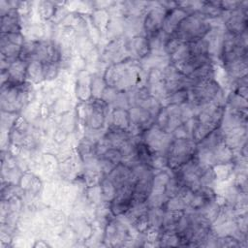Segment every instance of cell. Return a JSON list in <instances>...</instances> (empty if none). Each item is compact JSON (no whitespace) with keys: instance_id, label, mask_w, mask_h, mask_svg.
<instances>
[{"instance_id":"1","label":"cell","mask_w":248,"mask_h":248,"mask_svg":"<svg viewBox=\"0 0 248 248\" xmlns=\"http://www.w3.org/2000/svg\"><path fill=\"white\" fill-rule=\"evenodd\" d=\"M104 80L108 87L121 93H128L139 89L143 80L142 68L137 59L126 58L108 67Z\"/></svg>"},{"instance_id":"2","label":"cell","mask_w":248,"mask_h":248,"mask_svg":"<svg viewBox=\"0 0 248 248\" xmlns=\"http://www.w3.org/2000/svg\"><path fill=\"white\" fill-rule=\"evenodd\" d=\"M209 19L200 13L189 14L179 24L176 31L171 35L181 43H191L205 38L211 31Z\"/></svg>"},{"instance_id":"3","label":"cell","mask_w":248,"mask_h":248,"mask_svg":"<svg viewBox=\"0 0 248 248\" xmlns=\"http://www.w3.org/2000/svg\"><path fill=\"white\" fill-rule=\"evenodd\" d=\"M30 83L14 84L6 81L1 85V108L8 113L20 111L28 102Z\"/></svg>"},{"instance_id":"4","label":"cell","mask_w":248,"mask_h":248,"mask_svg":"<svg viewBox=\"0 0 248 248\" xmlns=\"http://www.w3.org/2000/svg\"><path fill=\"white\" fill-rule=\"evenodd\" d=\"M223 89L215 78L191 84L189 88V103L196 108L208 104L223 105Z\"/></svg>"},{"instance_id":"5","label":"cell","mask_w":248,"mask_h":248,"mask_svg":"<svg viewBox=\"0 0 248 248\" xmlns=\"http://www.w3.org/2000/svg\"><path fill=\"white\" fill-rule=\"evenodd\" d=\"M197 143L192 139H173L168 148L167 166L174 171L196 156Z\"/></svg>"},{"instance_id":"6","label":"cell","mask_w":248,"mask_h":248,"mask_svg":"<svg viewBox=\"0 0 248 248\" xmlns=\"http://www.w3.org/2000/svg\"><path fill=\"white\" fill-rule=\"evenodd\" d=\"M21 33H1V63L2 68L6 65V70L19 58L21 47L24 44Z\"/></svg>"},{"instance_id":"7","label":"cell","mask_w":248,"mask_h":248,"mask_svg":"<svg viewBox=\"0 0 248 248\" xmlns=\"http://www.w3.org/2000/svg\"><path fill=\"white\" fill-rule=\"evenodd\" d=\"M143 141L148 145L155 155L166 156L168 148L173 140L171 134L161 130L156 124H153L144 132Z\"/></svg>"},{"instance_id":"8","label":"cell","mask_w":248,"mask_h":248,"mask_svg":"<svg viewBox=\"0 0 248 248\" xmlns=\"http://www.w3.org/2000/svg\"><path fill=\"white\" fill-rule=\"evenodd\" d=\"M168 10L157 3L156 7H150L143 16L142 29L145 37L150 39L162 31L163 22Z\"/></svg>"},{"instance_id":"9","label":"cell","mask_w":248,"mask_h":248,"mask_svg":"<svg viewBox=\"0 0 248 248\" xmlns=\"http://www.w3.org/2000/svg\"><path fill=\"white\" fill-rule=\"evenodd\" d=\"M135 182L125 184L122 187L116 189L115 196L109 202L110 213L113 216L124 215L132 206Z\"/></svg>"},{"instance_id":"10","label":"cell","mask_w":248,"mask_h":248,"mask_svg":"<svg viewBox=\"0 0 248 248\" xmlns=\"http://www.w3.org/2000/svg\"><path fill=\"white\" fill-rule=\"evenodd\" d=\"M247 1L241 2V7L232 12H225L227 17L225 19L226 31L234 34L241 35L247 31Z\"/></svg>"},{"instance_id":"11","label":"cell","mask_w":248,"mask_h":248,"mask_svg":"<svg viewBox=\"0 0 248 248\" xmlns=\"http://www.w3.org/2000/svg\"><path fill=\"white\" fill-rule=\"evenodd\" d=\"M153 171L138 178L134 185L132 205L146 202L151 195L153 187Z\"/></svg>"},{"instance_id":"12","label":"cell","mask_w":248,"mask_h":248,"mask_svg":"<svg viewBox=\"0 0 248 248\" xmlns=\"http://www.w3.org/2000/svg\"><path fill=\"white\" fill-rule=\"evenodd\" d=\"M177 5V4H176ZM189 14L182 8L176 6L173 9H170L167 12L163 26H162V31L167 35V36H171L179 26L180 22L188 16Z\"/></svg>"},{"instance_id":"13","label":"cell","mask_w":248,"mask_h":248,"mask_svg":"<svg viewBox=\"0 0 248 248\" xmlns=\"http://www.w3.org/2000/svg\"><path fill=\"white\" fill-rule=\"evenodd\" d=\"M106 176L111 181L115 189H118L125 184L135 182L137 180L133 174L132 169L122 163L116 165L114 169Z\"/></svg>"},{"instance_id":"14","label":"cell","mask_w":248,"mask_h":248,"mask_svg":"<svg viewBox=\"0 0 248 248\" xmlns=\"http://www.w3.org/2000/svg\"><path fill=\"white\" fill-rule=\"evenodd\" d=\"M20 15L17 9H10L1 15V33H20Z\"/></svg>"},{"instance_id":"15","label":"cell","mask_w":248,"mask_h":248,"mask_svg":"<svg viewBox=\"0 0 248 248\" xmlns=\"http://www.w3.org/2000/svg\"><path fill=\"white\" fill-rule=\"evenodd\" d=\"M28 63L17 59L13 62L8 69L6 70L8 74L7 81H10L14 84H22L26 82V70Z\"/></svg>"},{"instance_id":"16","label":"cell","mask_w":248,"mask_h":248,"mask_svg":"<svg viewBox=\"0 0 248 248\" xmlns=\"http://www.w3.org/2000/svg\"><path fill=\"white\" fill-rule=\"evenodd\" d=\"M215 77V69L213 66L212 61L205 63L202 65L201 67L197 68L195 71H193L189 76L188 78L190 79L191 84L207 80V79H212Z\"/></svg>"},{"instance_id":"17","label":"cell","mask_w":248,"mask_h":248,"mask_svg":"<svg viewBox=\"0 0 248 248\" xmlns=\"http://www.w3.org/2000/svg\"><path fill=\"white\" fill-rule=\"evenodd\" d=\"M44 80H45V75H44L43 62L38 60L29 62L26 70V81L33 84H38Z\"/></svg>"},{"instance_id":"18","label":"cell","mask_w":248,"mask_h":248,"mask_svg":"<svg viewBox=\"0 0 248 248\" xmlns=\"http://www.w3.org/2000/svg\"><path fill=\"white\" fill-rule=\"evenodd\" d=\"M131 48L135 51L137 56L140 59L145 58L149 54H151V46L150 42L145 36L137 35L132 38L130 43Z\"/></svg>"},{"instance_id":"19","label":"cell","mask_w":248,"mask_h":248,"mask_svg":"<svg viewBox=\"0 0 248 248\" xmlns=\"http://www.w3.org/2000/svg\"><path fill=\"white\" fill-rule=\"evenodd\" d=\"M111 125L129 130L131 125L129 110L124 109V108H115L111 113Z\"/></svg>"},{"instance_id":"20","label":"cell","mask_w":248,"mask_h":248,"mask_svg":"<svg viewBox=\"0 0 248 248\" xmlns=\"http://www.w3.org/2000/svg\"><path fill=\"white\" fill-rule=\"evenodd\" d=\"M164 99L167 101L168 105L182 106L189 102V89H180L167 94Z\"/></svg>"},{"instance_id":"21","label":"cell","mask_w":248,"mask_h":248,"mask_svg":"<svg viewBox=\"0 0 248 248\" xmlns=\"http://www.w3.org/2000/svg\"><path fill=\"white\" fill-rule=\"evenodd\" d=\"M100 192H101V197L104 200L105 202H110L114 196H115V192L116 189L114 187V185L111 183V181L105 175V177H103L100 180Z\"/></svg>"},{"instance_id":"22","label":"cell","mask_w":248,"mask_h":248,"mask_svg":"<svg viewBox=\"0 0 248 248\" xmlns=\"http://www.w3.org/2000/svg\"><path fill=\"white\" fill-rule=\"evenodd\" d=\"M58 3L56 2H51V1H41L39 2V7H38V12L40 15V17L44 20H48L52 18L57 11V5Z\"/></svg>"},{"instance_id":"23","label":"cell","mask_w":248,"mask_h":248,"mask_svg":"<svg viewBox=\"0 0 248 248\" xmlns=\"http://www.w3.org/2000/svg\"><path fill=\"white\" fill-rule=\"evenodd\" d=\"M78 151L80 156L83 158V160H89L92 159L96 155V143L91 140L89 138H84L79 145H78Z\"/></svg>"},{"instance_id":"24","label":"cell","mask_w":248,"mask_h":248,"mask_svg":"<svg viewBox=\"0 0 248 248\" xmlns=\"http://www.w3.org/2000/svg\"><path fill=\"white\" fill-rule=\"evenodd\" d=\"M45 80H52L59 74V62H43Z\"/></svg>"},{"instance_id":"25","label":"cell","mask_w":248,"mask_h":248,"mask_svg":"<svg viewBox=\"0 0 248 248\" xmlns=\"http://www.w3.org/2000/svg\"><path fill=\"white\" fill-rule=\"evenodd\" d=\"M101 156H103L104 158H106L107 160H108L109 162L114 164L115 166L118 165L119 163H121V160H122V153L117 148H108Z\"/></svg>"}]
</instances>
